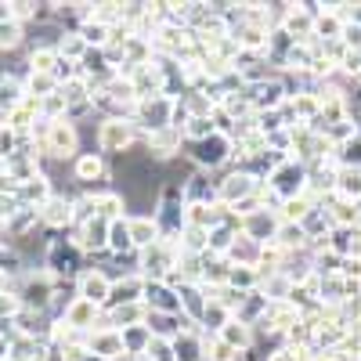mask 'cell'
<instances>
[{
  "label": "cell",
  "instance_id": "obj_1",
  "mask_svg": "<svg viewBox=\"0 0 361 361\" xmlns=\"http://www.w3.org/2000/svg\"><path fill=\"white\" fill-rule=\"evenodd\" d=\"M80 293H83L87 304H102L105 296H112V286H109V279L102 275V271H87V275L80 279Z\"/></svg>",
  "mask_w": 361,
  "mask_h": 361
},
{
  "label": "cell",
  "instance_id": "obj_2",
  "mask_svg": "<svg viewBox=\"0 0 361 361\" xmlns=\"http://www.w3.org/2000/svg\"><path fill=\"white\" fill-rule=\"evenodd\" d=\"M224 156H228V141H224V137H214V141L206 137V141H199V152H195V159H199V163L217 166Z\"/></svg>",
  "mask_w": 361,
  "mask_h": 361
},
{
  "label": "cell",
  "instance_id": "obj_3",
  "mask_svg": "<svg viewBox=\"0 0 361 361\" xmlns=\"http://www.w3.org/2000/svg\"><path fill=\"white\" fill-rule=\"evenodd\" d=\"M127 231H130V243H134V246H148V243H156V224H152V221H134Z\"/></svg>",
  "mask_w": 361,
  "mask_h": 361
},
{
  "label": "cell",
  "instance_id": "obj_4",
  "mask_svg": "<svg viewBox=\"0 0 361 361\" xmlns=\"http://www.w3.org/2000/svg\"><path fill=\"white\" fill-rule=\"evenodd\" d=\"M130 141V130L123 127V123H109L105 130H102V145L105 148H123Z\"/></svg>",
  "mask_w": 361,
  "mask_h": 361
},
{
  "label": "cell",
  "instance_id": "obj_5",
  "mask_svg": "<svg viewBox=\"0 0 361 361\" xmlns=\"http://www.w3.org/2000/svg\"><path fill=\"white\" fill-rule=\"evenodd\" d=\"M22 40V29L15 25V22H4L0 25V47H15Z\"/></svg>",
  "mask_w": 361,
  "mask_h": 361
},
{
  "label": "cell",
  "instance_id": "obj_6",
  "mask_svg": "<svg viewBox=\"0 0 361 361\" xmlns=\"http://www.w3.org/2000/svg\"><path fill=\"white\" fill-rule=\"evenodd\" d=\"M250 192V177H228L224 195H246Z\"/></svg>",
  "mask_w": 361,
  "mask_h": 361
},
{
  "label": "cell",
  "instance_id": "obj_7",
  "mask_svg": "<svg viewBox=\"0 0 361 361\" xmlns=\"http://www.w3.org/2000/svg\"><path fill=\"white\" fill-rule=\"evenodd\" d=\"M102 173V163L94 159V156H87V159H80V177L87 180V177H98Z\"/></svg>",
  "mask_w": 361,
  "mask_h": 361
},
{
  "label": "cell",
  "instance_id": "obj_8",
  "mask_svg": "<svg viewBox=\"0 0 361 361\" xmlns=\"http://www.w3.org/2000/svg\"><path fill=\"white\" fill-rule=\"evenodd\" d=\"M4 18H11V8H8V4H0V22H4Z\"/></svg>",
  "mask_w": 361,
  "mask_h": 361
}]
</instances>
